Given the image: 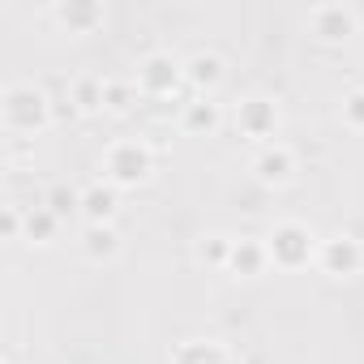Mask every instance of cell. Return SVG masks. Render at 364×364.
Returning a JSON list of instances; mask_svg holds the SVG:
<instances>
[{
  "instance_id": "obj_3",
  "label": "cell",
  "mask_w": 364,
  "mask_h": 364,
  "mask_svg": "<svg viewBox=\"0 0 364 364\" xmlns=\"http://www.w3.org/2000/svg\"><path fill=\"white\" fill-rule=\"evenodd\" d=\"M262 240H266V257H270L274 270H304V266H313L317 262V245H321L317 232L309 223H300V219L274 223Z\"/></svg>"
},
{
  "instance_id": "obj_19",
  "label": "cell",
  "mask_w": 364,
  "mask_h": 364,
  "mask_svg": "<svg viewBox=\"0 0 364 364\" xmlns=\"http://www.w3.org/2000/svg\"><path fill=\"white\" fill-rule=\"evenodd\" d=\"M137 99H141V95H137L133 77H107V95H103V112H107V116H124V112H133Z\"/></svg>"
},
{
  "instance_id": "obj_18",
  "label": "cell",
  "mask_w": 364,
  "mask_h": 364,
  "mask_svg": "<svg viewBox=\"0 0 364 364\" xmlns=\"http://www.w3.org/2000/svg\"><path fill=\"white\" fill-rule=\"evenodd\" d=\"M60 236V219L39 202L35 210H26V245H39V249H48L52 240Z\"/></svg>"
},
{
  "instance_id": "obj_1",
  "label": "cell",
  "mask_w": 364,
  "mask_h": 364,
  "mask_svg": "<svg viewBox=\"0 0 364 364\" xmlns=\"http://www.w3.org/2000/svg\"><path fill=\"white\" fill-rule=\"evenodd\" d=\"M56 124V103L35 82H9L0 90V129L5 137H39Z\"/></svg>"
},
{
  "instance_id": "obj_15",
  "label": "cell",
  "mask_w": 364,
  "mask_h": 364,
  "mask_svg": "<svg viewBox=\"0 0 364 364\" xmlns=\"http://www.w3.org/2000/svg\"><path fill=\"white\" fill-rule=\"evenodd\" d=\"M103 95H107V77H99V73H77L69 82V103L77 107V116H99Z\"/></svg>"
},
{
  "instance_id": "obj_2",
  "label": "cell",
  "mask_w": 364,
  "mask_h": 364,
  "mask_svg": "<svg viewBox=\"0 0 364 364\" xmlns=\"http://www.w3.org/2000/svg\"><path fill=\"white\" fill-rule=\"evenodd\" d=\"M99 171L107 185H116L120 193L124 189H137L154 176V146L146 137H116L103 146V159H99Z\"/></svg>"
},
{
  "instance_id": "obj_22",
  "label": "cell",
  "mask_w": 364,
  "mask_h": 364,
  "mask_svg": "<svg viewBox=\"0 0 364 364\" xmlns=\"http://www.w3.org/2000/svg\"><path fill=\"white\" fill-rule=\"evenodd\" d=\"M338 116H343V124H347L351 133H364V86H355V90L343 95Z\"/></svg>"
},
{
  "instance_id": "obj_14",
  "label": "cell",
  "mask_w": 364,
  "mask_h": 364,
  "mask_svg": "<svg viewBox=\"0 0 364 364\" xmlns=\"http://www.w3.org/2000/svg\"><path fill=\"white\" fill-rule=\"evenodd\" d=\"M77 249H82V257H86V262L103 266V262H116L124 245H120V232H116V223H103V228H82V240H77Z\"/></svg>"
},
{
  "instance_id": "obj_4",
  "label": "cell",
  "mask_w": 364,
  "mask_h": 364,
  "mask_svg": "<svg viewBox=\"0 0 364 364\" xmlns=\"http://www.w3.org/2000/svg\"><path fill=\"white\" fill-rule=\"evenodd\" d=\"M133 86H137V95L150 99V103L176 99L180 86H185V60L171 56V52H163V48H159V52H146V56L137 60V69H133Z\"/></svg>"
},
{
  "instance_id": "obj_8",
  "label": "cell",
  "mask_w": 364,
  "mask_h": 364,
  "mask_svg": "<svg viewBox=\"0 0 364 364\" xmlns=\"http://www.w3.org/2000/svg\"><path fill=\"white\" fill-rule=\"evenodd\" d=\"M313 266L321 274H330V279H351V274L364 270V245L355 236H347V232H334V236H326L317 245V262Z\"/></svg>"
},
{
  "instance_id": "obj_7",
  "label": "cell",
  "mask_w": 364,
  "mask_h": 364,
  "mask_svg": "<svg viewBox=\"0 0 364 364\" xmlns=\"http://www.w3.org/2000/svg\"><path fill=\"white\" fill-rule=\"evenodd\" d=\"M249 171L257 176V185L266 189H287L296 171H300V159L287 141H270V146H257L253 159H249Z\"/></svg>"
},
{
  "instance_id": "obj_10",
  "label": "cell",
  "mask_w": 364,
  "mask_h": 364,
  "mask_svg": "<svg viewBox=\"0 0 364 364\" xmlns=\"http://www.w3.org/2000/svg\"><path fill=\"white\" fill-rule=\"evenodd\" d=\"M223 77H228V65H223V56L215 48H198V52L185 56V86L193 95L215 99V90L223 86Z\"/></svg>"
},
{
  "instance_id": "obj_11",
  "label": "cell",
  "mask_w": 364,
  "mask_h": 364,
  "mask_svg": "<svg viewBox=\"0 0 364 364\" xmlns=\"http://www.w3.org/2000/svg\"><path fill=\"white\" fill-rule=\"evenodd\" d=\"M48 18L65 35H95L103 26V5H95V0H56L48 9Z\"/></svg>"
},
{
  "instance_id": "obj_20",
  "label": "cell",
  "mask_w": 364,
  "mask_h": 364,
  "mask_svg": "<svg viewBox=\"0 0 364 364\" xmlns=\"http://www.w3.org/2000/svg\"><path fill=\"white\" fill-rule=\"evenodd\" d=\"M77 202H82V189H69V185H52L48 193H43V206L65 223L69 215H77Z\"/></svg>"
},
{
  "instance_id": "obj_17",
  "label": "cell",
  "mask_w": 364,
  "mask_h": 364,
  "mask_svg": "<svg viewBox=\"0 0 364 364\" xmlns=\"http://www.w3.org/2000/svg\"><path fill=\"white\" fill-rule=\"evenodd\" d=\"M232 240H236V236H223V232H206V236H198V245H193V257H198L202 266H210V270H228V257H232Z\"/></svg>"
},
{
  "instance_id": "obj_21",
  "label": "cell",
  "mask_w": 364,
  "mask_h": 364,
  "mask_svg": "<svg viewBox=\"0 0 364 364\" xmlns=\"http://www.w3.org/2000/svg\"><path fill=\"white\" fill-rule=\"evenodd\" d=\"M0 240H5V245L26 240V210H22L18 202H5V206H0Z\"/></svg>"
},
{
  "instance_id": "obj_5",
  "label": "cell",
  "mask_w": 364,
  "mask_h": 364,
  "mask_svg": "<svg viewBox=\"0 0 364 364\" xmlns=\"http://www.w3.org/2000/svg\"><path fill=\"white\" fill-rule=\"evenodd\" d=\"M232 120H236V133H240L245 141H253V146H270V141H279L283 112H279V103H274L270 95H245V99L236 103Z\"/></svg>"
},
{
  "instance_id": "obj_6",
  "label": "cell",
  "mask_w": 364,
  "mask_h": 364,
  "mask_svg": "<svg viewBox=\"0 0 364 364\" xmlns=\"http://www.w3.org/2000/svg\"><path fill=\"white\" fill-rule=\"evenodd\" d=\"M360 22L364 14L355 5H347V0H326V5H313L304 26L309 35H317L321 43H347L351 35H360Z\"/></svg>"
},
{
  "instance_id": "obj_9",
  "label": "cell",
  "mask_w": 364,
  "mask_h": 364,
  "mask_svg": "<svg viewBox=\"0 0 364 364\" xmlns=\"http://www.w3.org/2000/svg\"><path fill=\"white\" fill-rule=\"evenodd\" d=\"M116 210H120V189L107 185L103 176L86 180L82 185V202H77V215L86 228H103V223H116Z\"/></svg>"
},
{
  "instance_id": "obj_12",
  "label": "cell",
  "mask_w": 364,
  "mask_h": 364,
  "mask_svg": "<svg viewBox=\"0 0 364 364\" xmlns=\"http://www.w3.org/2000/svg\"><path fill=\"white\" fill-rule=\"evenodd\" d=\"M176 124H180V133H189V137H210L223 124V103H215L206 95H193V99L180 103Z\"/></svg>"
},
{
  "instance_id": "obj_13",
  "label": "cell",
  "mask_w": 364,
  "mask_h": 364,
  "mask_svg": "<svg viewBox=\"0 0 364 364\" xmlns=\"http://www.w3.org/2000/svg\"><path fill=\"white\" fill-rule=\"evenodd\" d=\"M270 270V257H266V240L262 236H236L232 240V257H228V270L232 279H262Z\"/></svg>"
},
{
  "instance_id": "obj_16",
  "label": "cell",
  "mask_w": 364,
  "mask_h": 364,
  "mask_svg": "<svg viewBox=\"0 0 364 364\" xmlns=\"http://www.w3.org/2000/svg\"><path fill=\"white\" fill-rule=\"evenodd\" d=\"M171 364H232V351L219 338H185L171 351Z\"/></svg>"
}]
</instances>
